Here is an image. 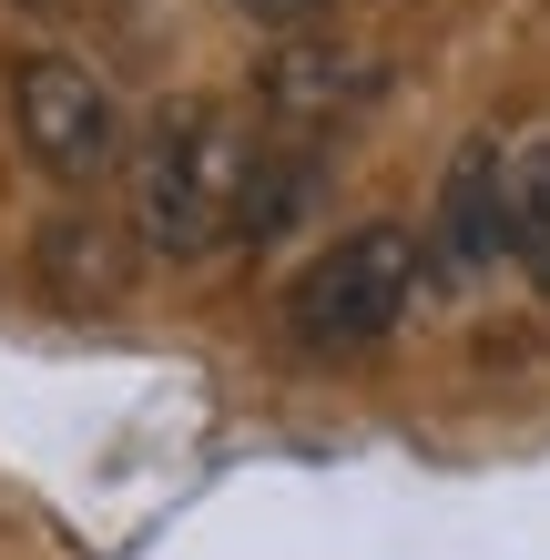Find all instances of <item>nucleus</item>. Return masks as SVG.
Wrapping results in <instances>:
<instances>
[{
  "label": "nucleus",
  "instance_id": "nucleus-4",
  "mask_svg": "<svg viewBox=\"0 0 550 560\" xmlns=\"http://www.w3.org/2000/svg\"><path fill=\"white\" fill-rule=\"evenodd\" d=\"M520 224V163L500 143H459V163L438 174V214H429V255L438 276H490Z\"/></svg>",
  "mask_w": 550,
  "mask_h": 560
},
{
  "label": "nucleus",
  "instance_id": "nucleus-3",
  "mask_svg": "<svg viewBox=\"0 0 550 560\" xmlns=\"http://www.w3.org/2000/svg\"><path fill=\"white\" fill-rule=\"evenodd\" d=\"M11 133H21V153L42 163L51 184H103V174H122V103H113V82L92 72V61H72V51H31V61H11Z\"/></svg>",
  "mask_w": 550,
  "mask_h": 560
},
{
  "label": "nucleus",
  "instance_id": "nucleus-6",
  "mask_svg": "<svg viewBox=\"0 0 550 560\" xmlns=\"http://www.w3.org/2000/svg\"><path fill=\"white\" fill-rule=\"evenodd\" d=\"M245 21H266V31H306V21H327L337 0H235Z\"/></svg>",
  "mask_w": 550,
  "mask_h": 560
},
{
  "label": "nucleus",
  "instance_id": "nucleus-2",
  "mask_svg": "<svg viewBox=\"0 0 550 560\" xmlns=\"http://www.w3.org/2000/svg\"><path fill=\"white\" fill-rule=\"evenodd\" d=\"M418 295V245L398 235V224H358V235L316 245L296 285H285V337H296L306 357H367L398 337Z\"/></svg>",
  "mask_w": 550,
  "mask_h": 560
},
{
  "label": "nucleus",
  "instance_id": "nucleus-1",
  "mask_svg": "<svg viewBox=\"0 0 550 560\" xmlns=\"http://www.w3.org/2000/svg\"><path fill=\"white\" fill-rule=\"evenodd\" d=\"M122 194H133V235L153 255H174V266L214 255L224 224H235V205H245V143H235V122H224L214 103H164L143 122L133 163H122Z\"/></svg>",
  "mask_w": 550,
  "mask_h": 560
},
{
  "label": "nucleus",
  "instance_id": "nucleus-5",
  "mask_svg": "<svg viewBox=\"0 0 550 560\" xmlns=\"http://www.w3.org/2000/svg\"><path fill=\"white\" fill-rule=\"evenodd\" d=\"M510 255H520V276L550 295V143L520 153V224H510Z\"/></svg>",
  "mask_w": 550,
  "mask_h": 560
}]
</instances>
